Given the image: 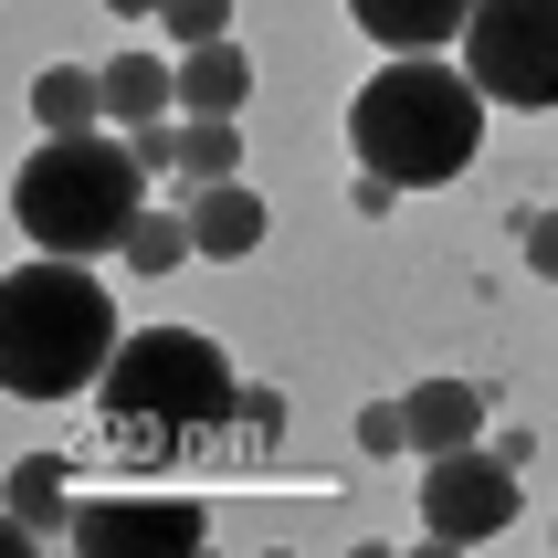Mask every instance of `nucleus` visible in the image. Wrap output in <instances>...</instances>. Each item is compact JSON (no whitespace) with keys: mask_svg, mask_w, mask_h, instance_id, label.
Instances as JSON below:
<instances>
[{"mask_svg":"<svg viewBox=\"0 0 558 558\" xmlns=\"http://www.w3.org/2000/svg\"><path fill=\"white\" fill-rule=\"evenodd\" d=\"M180 106V63H158V53H117L106 63V117L117 126H148Z\"/></svg>","mask_w":558,"mask_h":558,"instance_id":"nucleus-14","label":"nucleus"},{"mask_svg":"<svg viewBox=\"0 0 558 558\" xmlns=\"http://www.w3.org/2000/svg\"><path fill=\"white\" fill-rule=\"evenodd\" d=\"M126 148L148 158V180H158V169H180V126H169V117H148V126H126Z\"/></svg>","mask_w":558,"mask_h":558,"instance_id":"nucleus-20","label":"nucleus"},{"mask_svg":"<svg viewBox=\"0 0 558 558\" xmlns=\"http://www.w3.org/2000/svg\"><path fill=\"white\" fill-rule=\"evenodd\" d=\"M74 548L85 558H190V548H211V517L190 496H95V506H74Z\"/></svg>","mask_w":558,"mask_h":558,"instance_id":"nucleus-7","label":"nucleus"},{"mask_svg":"<svg viewBox=\"0 0 558 558\" xmlns=\"http://www.w3.org/2000/svg\"><path fill=\"white\" fill-rule=\"evenodd\" d=\"M158 32L169 43H221L232 32V0H158Z\"/></svg>","mask_w":558,"mask_h":558,"instance_id":"nucleus-17","label":"nucleus"},{"mask_svg":"<svg viewBox=\"0 0 558 558\" xmlns=\"http://www.w3.org/2000/svg\"><path fill=\"white\" fill-rule=\"evenodd\" d=\"M190 253H201L190 211H137V232H126V275H180Z\"/></svg>","mask_w":558,"mask_h":558,"instance_id":"nucleus-16","label":"nucleus"},{"mask_svg":"<svg viewBox=\"0 0 558 558\" xmlns=\"http://www.w3.org/2000/svg\"><path fill=\"white\" fill-rule=\"evenodd\" d=\"M32 126H43V137L106 126V74H95V63H43V74H32Z\"/></svg>","mask_w":558,"mask_h":558,"instance_id":"nucleus-12","label":"nucleus"},{"mask_svg":"<svg viewBox=\"0 0 558 558\" xmlns=\"http://www.w3.org/2000/svg\"><path fill=\"white\" fill-rule=\"evenodd\" d=\"M180 180L201 190V180H243V126L232 117H190L180 126Z\"/></svg>","mask_w":558,"mask_h":558,"instance_id":"nucleus-15","label":"nucleus"},{"mask_svg":"<svg viewBox=\"0 0 558 558\" xmlns=\"http://www.w3.org/2000/svg\"><path fill=\"white\" fill-rule=\"evenodd\" d=\"M348 22L369 32L379 53H442V43H464L474 0H348Z\"/></svg>","mask_w":558,"mask_h":558,"instance_id":"nucleus-8","label":"nucleus"},{"mask_svg":"<svg viewBox=\"0 0 558 558\" xmlns=\"http://www.w3.org/2000/svg\"><path fill=\"white\" fill-rule=\"evenodd\" d=\"M148 211V158L126 148V137H95V126H63L43 148L11 169V221H22V243L43 253H126Z\"/></svg>","mask_w":558,"mask_h":558,"instance_id":"nucleus-4","label":"nucleus"},{"mask_svg":"<svg viewBox=\"0 0 558 558\" xmlns=\"http://www.w3.org/2000/svg\"><path fill=\"white\" fill-rule=\"evenodd\" d=\"M126 348L117 295L85 275V253H43L0 275V390L11 401H74Z\"/></svg>","mask_w":558,"mask_h":558,"instance_id":"nucleus-2","label":"nucleus"},{"mask_svg":"<svg viewBox=\"0 0 558 558\" xmlns=\"http://www.w3.org/2000/svg\"><path fill=\"white\" fill-rule=\"evenodd\" d=\"M232 422H243L253 442H284V401H275V390H243V411H232Z\"/></svg>","mask_w":558,"mask_h":558,"instance_id":"nucleus-21","label":"nucleus"},{"mask_svg":"<svg viewBox=\"0 0 558 558\" xmlns=\"http://www.w3.org/2000/svg\"><path fill=\"white\" fill-rule=\"evenodd\" d=\"M243 95H253V63L232 53V32H221V43H190V53H180V117H232Z\"/></svg>","mask_w":558,"mask_h":558,"instance_id":"nucleus-11","label":"nucleus"},{"mask_svg":"<svg viewBox=\"0 0 558 558\" xmlns=\"http://www.w3.org/2000/svg\"><path fill=\"white\" fill-rule=\"evenodd\" d=\"M264 201H253L243 180H201L190 190V232H201V253H211V264H243V253H264Z\"/></svg>","mask_w":558,"mask_h":558,"instance_id":"nucleus-10","label":"nucleus"},{"mask_svg":"<svg viewBox=\"0 0 558 558\" xmlns=\"http://www.w3.org/2000/svg\"><path fill=\"white\" fill-rule=\"evenodd\" d=\"M401 411H411V453H464V442H485V390L474 379H411Z\"/></svg>","mask_w":558,"mask_h":558,"instance_id":"nucleus-9","label":"nucleus"},{"mask_svg":"<svg viewBox=\"0 0 558 558\" xmlns=\"http://www.w3.org/2000/svg\"><path fill=\"white\" fill-rule=\"evenodd\" d=\"M390 201H401V180H379V169H359V180H348V211H359V221H379Z\"/></svg>","mask_w":558,"mask_h":558,"instance_id":"nucleus-22","label":"nucleus"},{"mask_svg":"<svg viewBox=\"0 0 558 558\" xmlns=\"http://www.w3.org/2000/svg\"><path fill=\"white\" fill-rule=\"evenodd\" d=\"M106 433H117L126 464H169L190 442H211L232 411H243V379L201 327H137V338L106 359Z\"/></svg>","mask_w":558,"mask_h":558,"instance_id":"nucleus-3","label":"nucleus"},{"mask_svg":"<svg viewBox=\"0 0 558 558\" xmlns=\"http://www.w3.org/2000/svg\"><path fill=\"white\" fill-rule=\"evenodd\" d=\"M485 106L496 95L474 85L464 63L390 53L369 85L348 95V148H359V169H379L401 190H442V180H464L474 148H485Z\"/></svg>","mask_w":558,"mask_h":558,"instance_id":"nucleus-1","label":"nucleus"},{"mask_svg":"<svg viewBox=\"0 0 558 558\" xmlns=\"http://www.w3.org/2000/svg\"><path fill=\"white\" fill-rule=\"evenodd\" d=\"M464 74L496 106H558V0H474Z\"/></svg>","mask_w":558,"mask_h":558,"instance_id":"nucleus-5","label":"nucleus"},{"mask_svg":"<svg viewBox=\"0 0 558 558\" xmlns=\"http://www.w3.org/2000/svg\"><path fill=\"white\" fill-rule=\"evenodd\" d=\"M359 453H411V411L401 401H369V411H359Z\"/></svg>","mask_w":558,"mask_h":558,"instance_id":"nucleus-18","label":"nucleus"},{"mask_svg":"<svg viewBox=\"0 0 558 558\" xmlns=\"http://www.w3.org/2000/svg\"><path fill=\"white\" fill-rule=\"evenodd\" d=\"M422 527L442 548H485V537L517 527V464L496 442H464V453H422Z\"/></svg>","mask_w":558,"mask_h":558,"instance_id":"nucleus-6","label":"nucleus"},{"mask_svg":"<svg viewBox=\"0 0 558 558\" xmlns=\"http://www.w3.org/2000/svg\"><path fill=\"white\" fill-rule=\"evenodd\" d=\"M11 537H74V506H63V453H22V464H11Z\"/></svg>","mask_w":558,"mask_h":558,"instance_id":"nucleus-13","label":"nucleus"},{"mask_svg":"<svg viewBox=\"0 0 558 558\" xmlns=\"http://www.w3.org/2000/svg\"><path fill=\"white\" fill-rule=\"evenodd\" d=\"M517 243H527V275L558 284V211H517Z\"/></svg>","mask_w":558,"mask_h":558,"instance_id":"nucleus-19","label":"nucleus"},{"mask_svg":"<svg viewBox=\"0 0 558 558\" xmlns=\"http://www.w3.org/2000/svg\"><path fill=\"white\" fill-rule=\"evenodd\" d=\"M106 11H117V22H158V0H106Z\"/></svg>","mask_w":558,"mask_h":558,"instance_id":"nucleus-23","label":"nucleus"}]
</instances>
